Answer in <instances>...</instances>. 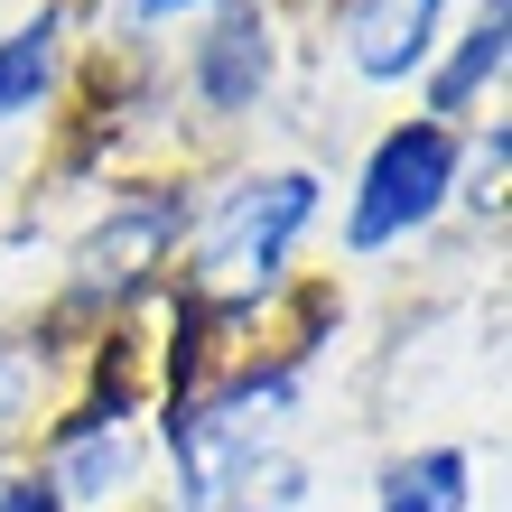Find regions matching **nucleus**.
<instances>
[{
    "label": "nucleus",
    "instance_id": "4",
    "mask_svg": "<svg viewBox=\"0 0 512 512\" xmlns=\"http://www.w3.org/2000/svg\"><path fill=\"white\" fill-rule=\"evenodd\" d=\"M280 75V10L270 0H215L187 47V103L205 122H252Z\"/></svg>",
    "mask_w": 512,
    "mask_h": 512
},
{
    "label": "nucleus",
    "instance_id": "5",
    "mask_svg": "<svg viewBox=\"0 0 512 512\" xmlns=\"http://www.w3.org/2000/svg\"><path fill=\"white\" fill-rule=\"evenodd\" d=\"M336 38L364 84H410L447 47V0H336Z\"/></svg>",
    "mask_w": 512,
    "mask_h": 512
},
{
    "label": "nucleus",
    "instance_id": "7",
    "mask_svg": "<svg viewBox=\"0 0 512 512\" xmlns=\"http://www.w3.org/2000/svg\"><path fill=\"white\" fill-rule=\"evenodd\" d=\"M66 47H75V0H47V10H28L19 28H0V131L56 103Z\"/></svg>",
    "mask_w": 512,
    "mask_h": 512
},
{
    "label": "nucleus",
    "instance_id": "10",
    "mask_svg": "<svg viewBox=\"0 0 512 512\" xmlns=\"http://www.w3.org/2000/svg\"><path fill=\"white\" fill-rule=\"evenodd\" d=\"M0 512H66V503H56V494H47V475L28 466V475H0Z\"/></svg>",
    "mask_w": 512,
    "mask_h": 512
},
{
    "label": "nucleus",
    "instance_id": "8",
    "mask_svg": "<svg viewBox=\"0 0 512 512\" xmlns=\"http://www.w3.org/2000/svg\"><path fill=\"white\" fill-rule=\"evenodd\" d=\"M47 364H56V345L38 326L28 336H0V447L47 429Z\"/></svg>",
    "mask_w": 512,
    "mask_h": 512
},
{
    "label": "nucleus",
    "instance_id": "12",
    "mask_svg": "<svg viewBox=\"0 0 512 512\" xmlns=\"http://www.w3.org/2000/svg\"><path fill=\"white\" fill-rule=\"evenodd\" d=\"M187 10H215V0H131V28H159V19H187Z\"/></svg>",
    "mask_w": 512,
    "mask_h": 512
},
{
    "label": "nucleus",
    "instance_id": "9",
    "mask_svg": "<svg viewBox=\"0 0 512 512\" xmlns=\"http://www.w3.org/2000/svg\"><path fill=\"white\" fill-rule=\"evenodd\" d=\"M466 447H419V457H401L382 475L373 512H466Z\"/></svg>",
    "mask_w": 512,
    "mask_h": 512
},
{
    "label": "nucleus",
    "instance_id": "11",
    "mask_svg": "<svg viewBox=\"0 0 512 512\" xmlns=\"http://www.w3.org/2000/svg\"><path fill=\"white\" fill-rule=\"evenodd\" d=\"M298 503V466H270V494L261 503H233V512H289Z\"/></svg>",
    "mask_w": 512,
    "mask_h": 512
},
{
    "label": "nucleus",
    "instance_id": "3",
    "mask_svg": "<svg viewBox=\"0 0 512 512\" xmlns=\"http://www.w3.org/2000/svg\"><path fill=\"white\" fill-rule=\"evenodd\" d=\"M457 177H466V131L429 122V112H410V122H391L364 168H354V196H345V261H382L401 252L410 233H429L447 205H457Z\"/></svg>",
    "mask_w": 512,
    "mask_h": 512
},
{
    "label": "nucleus",
    "instance_id": "6",
    "mask_svg": "<svg viewBox=\"0 0 512 512\" xmlns=\"http://www.w3.org/2000/svg\"><path fill=\"white\" fill-rule=\"evenodd\" d=\"M503 66H512V0H475V19L429 56V75H419L429 84V122L466 131L475 112L503 94Z\"/></svg>",
    "mask_w": 512,
    "mask_h": 512
},
{
    "label": "nucleus",
    "instance_id": "1",
    "mask_svg": "<svg viewBox=\"0 0 512 512\" xmlns=\"http://www.w3.org/2000/svg\"><path fill=\"white\" fill-rule=\"evenodd\" d=\"M308 354L317 345H252L233 354L224 373H205L196 391H177V401H149L168 429V466H177V512H233L243 485H261V457L270 438L289 429L298 391H308Z\"/></svg>",
    "mask_w": 512,
    "mask_h": 512
},
{
    "label": "nucleus",
    "instance_id": "2",
    "mask_svg": "<svg viewBox=\"0 0 512 512\" xmlns=\"http://www.w3.org/2000/svg\"><path fill=\"white\" fill-rule=\"evenodd\" d=\"M326 205L317 168H252L187 224V252H177V289L205 298V308H261L270 289L289 280L298 243H308Z\"/></svg>",
    "mask_w": 512,
    "mask_h": 512
}]
</instances>
